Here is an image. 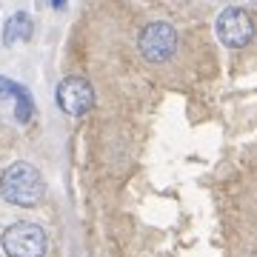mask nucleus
Here are the masks:
<instances>
[{
    "label": "nucleus",
    "instance_id": "f257e3e1",
    "mask_svg": "<svg viewBox=\"0 0 257 257\" xmlns=\"http://www.w3.org/2000/svg\"><path fill=\"white\" fill-rule=\"evenodd\" d=\"M0 194H3V200L12 203V206H37V203L43 200V194H46V180L43 175L37 172L32 163L26 160H15L3 169V175H0Z\"/></svg>",
    "mask_w": 257,
    "mask_h": 257
},
{
    "label": "nucleus",
    "instance_id": "f03ea898",
    "mask_svg": "<svg viewBox=\"0 0 257 257\" xmlns=\"http://www.w3.org/2000/svg\"><path fill=\"white\" fill-rule=\"evenodd\" d=\"M0 246H3L6 257H46L49 234L40 223L18 220L0 234Z\"/></svg>",
    "mask_w": 257,
    "mask_h": 257
},
{
    "label": "nucleus",
    "instance_id": "7ed1b4c3",
    "mask_svg": "<svg viewBox=\"0 0 257 257\" xmlns=\"http://www.w3.org/2000/svg\"><path fill=\"white\" fill-rule=\"evenodd\" d=\"M177 29L169 23V20H152L140 29L138 35V52L143 55V60L149 63H166L172 60L177 52Z\"/></svg>",
    "mask_w": 257,
    "mask_h": 257
},
{
    "label": "nucleus",
    "instance_id": "20e7f679",
    "mask_svg": "<svg viewBox=\"0 0 257 257\" xmlns=\"http://www.w3.org/2000/svg\"><path fill=\"white\" fill-rule=\"evenodd\" d=\"M214 32H217V40H220L223 46L229 49H243L248 46L251 40H254V18L248 15L246 9H240V6H229V9H223L214 20Z\"/></svg>",
    "mask_w": 257,
    "mask_h": 257
},
{
    "label": "nucleus",
    "instance_id": "39448f33",
    "mask_svg": "<svg viewBox=\"0 0 257 257\" xmlns=\"http://www.w3.org/2000/svg\"><path fill=\"white\" fill-rule=\"evenodd\" d=\"M55 100H57V109L66 111L69 117H83L94 106V89L86 77L69 74V77H63V80L57 83Z\"/></svg>",
    "mask_w": 257,
    "mask_h": 257
},
{
    "label": "nucleus",
    "instance_id": "423d86ee",
    "mask_svg": "<svg viewBox=\"0 0 257 257\" xmlns=\"http://www.w3.org/2000/svg\"><path fill=\"white\" fill-rule=\"evenodd\" d=\"M32 37V18L29 12H15L6 23H3V46H15L20 40Z\"/></svg>",
    "mask_w": 257,
    "mask_h": 257
},
{
    "label": "nucleus",
    "instance_id": "0eeeda50",
    "mask_svg": "<svg viewBox=\"0 0 257 257\" xmlns=\"http://www.w3.org/2000/svg\"><path fill=\"white\" fill-rule=\"evenodd\" d=\"M15 117H18V123H29L35 117V100H32L26 86H20L18 94H15Z\"/></svg>",
    "mask_w": 257,
    "mask_h": 257
},
{
    "label": "nucleus",
    "instance_id": "6e6552de",
    "mask_svg": "<svg viewBox=\"0 0 257 257\" xmlns=\"http://www.w3.org/2000/svg\"><path fill=\"white\" fill-rule=\"evenodd\" d=\"M18 89H20V83H15V80H9V77H3V74H0V100H9V97H15V94H18Z\"/></svg>",
    "mask_w": 257,
    "mask_h": 257
}]
</instances>
